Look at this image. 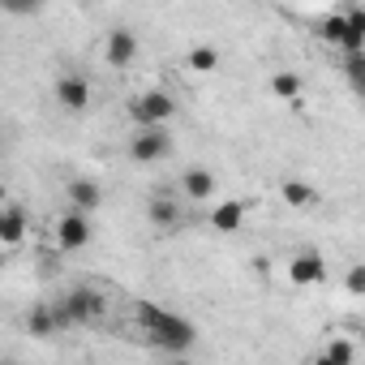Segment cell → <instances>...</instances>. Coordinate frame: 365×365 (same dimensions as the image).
Masks as SVG:
<instances>
[{
    "mask_svg": "<svg viewBox=\"0 0 365 365\" xmlns=\"http://www.w3.org/2000/svg\"><path fill=\"white\" fill-rule=\"evenodd\" d=\"M322 361H331V365H348V361H356V348H352L348 339H331V344L322 348Z\"/></svg>",
    "mask_w": 365,
    "mask_h": 365,
    "instance_id": "ffe728a7",
    "label": "cell"
},
{
    "mask_svg": "<svg viewBox=\"0 0 365 365\" xmlns=\"http://www.w3.org/2000/svg\"><path fill=\"white\" fill-rule=\"evenodd\" d=\"M344 288H348L352 297H365V262H356V267L344 275Z\"/></svg>",
    "mask_w": 365,
    "mask_h": 365,
    "instance_id": "7402d4cb",
    "label": "cell"
},
{
    "mask_svg": "<svg viewBox=\"0 0 365 365\" xmlns=\"http://www.w3.org/2000/svg\"><path fill=\"white\" fill-rule=\"evenodd\" d=\"M344 73H348V82L365 95V52H344Z\"/></svg>",
    "mask_w": 365,
    "mask_h": 365,
    "instance_id": "d6986e66",
    "label": "cell"
},
{
    "mask_svg": "<svg viewBox=\"0 0 365 365\" xmlns=\"http://www.w3.org/2000/svg\"><path fill=\"white\" fill-rule=\"evenodd\" d=\"M103 56H108L112 69H129V65L138 61V35L125 31V26H116V31L108 35V43H103Z\"/></svg>",
    "mask_w": 365,
    "mask_h": 365,
    "instance_id": "ba28073f",
    "label": "cell"
},
{
    "mask_svg": "<svg viewBox=\"0 0 365 365\" xmlns=\"http://www.w3.org/2000/svg\"><path fill=\"white\" fill-rule=\"evenodd\" d=\"M129 116L138 129L142 125H168L176 116V99L168 91H142L138 99H129Z\"/></svg>",
    "mask_w": 365,
    "mask_h": 365,
    "instance_id": "3957f363",
    "label": "cell"
},
{
    "mask_svg": "<svg viewBox=\"0 0 365 365\" xmlns=\"http://www.w3.org/2000/svg\"><path fill=\"white\" fill-rule=\"evenodd\" d=\"M279 198H284L288 207H297V211L318 207V190L309 185V180H284V185H279Z\"/></svg>",
    "mask_w": 365,
    "mask_h": 365,
    "instance_id": "5bb4252c",
    "label": "cell"
},
{
    "mask_svg": "<svg viewBox=\"0 0 365 365\" xmlns=\"http://www.w3.org/2000/svg\"><path fill=\"white\" fill-rule=\"evenodd\" d=\"M26 331H31L35 339H48V335H56V331H61V322H56V309H52V305H35V309L26 314Z\"/></svg>",
    "mask_w": 365,
    "mask_h": 365,
    "instance_id": "2e32d148",
    "label": "cell"
},
{
    "mask_svg": "<svg viewBox=\"0 0 365 365\" xmlns=\"http://www.w3.org/2000/svg\"><path fill=\"white\" fill-rule=\"evenodd\" d=\"M0 5H5V14H14V18H31V14L43 9V0H0Z\"/></svg>",
    "mask_w": 365,
    "mask_h": 365,
    "instance_id": "44dd1931",
    "label": "cell"
},
{
    "mask_svg": "<svg viewBox=\"0 0 365 365\" xmlns=\"http://www.w3.org/2000/svg\"><path fill=\"white\" fill-rule=\"evenodd\" d=\"M318 35H322L331 48H339V52H365V35L348 22V14H331V18H322V22H318Z\"/></svg>",
    "mask_w": 365,
    "mask_h": 365,
    "instance_id": "5b68a950",
    "label": "cell"
},
{
    "mask_svg": "<svg viewBox=\"0 0 365 365\" xmlns=\"http://www.w3.org/2000/svg\"><path fill=\"white\" fill-rule=\"evenodd\" d=\"M180 194H185L190 202H207L215 194V172L207 168H190L185 176H180Z\"/></svg>",
    "mask_w": 365,
    "mask_h": 365,
    "instance_id": "7c38bea8",
    "label": "cell"
},
{
    "mask_svg": "<svg viewBox=\"0 0 365 365\" xmlns=\"http://www.w3.org/2000/svg\"><path fill=\"white\" fill-rule=\"evenodd\" d=\"M190 69H198V73H211V69H220V52H215L211 43H198V48L190 52Z\"/></svg>",
    "mask_w": 365,
    "mask_h": 365,
    "instance_id": "ac0fdd59",
    "label": "cell"
},
{
    "mask_svg": "<svg viewBox=\"0 0 365 365\" xmlns=\"http://www.w3.org/2000/svg\"><path fill=\"white\" fill-rule=\"evenodd\" d=\"M65 198H69V207H78V211H99L103 207V185L99 180H91V176H73L69 185H65Z\"/></svg>",
    "mask_w": 365,
    "mask_h": 365,
    "instance_id": "9c48e42d",
    "label": "cell"
},
{
    "mask_svg": "<svg viewBox=\"0 0 365 365\" xmlns=\"http://www.w3.org/2000/svg\"><path fill=\"white\" fill-rule=\"evenodd\" d=\"M56 241H61V250H82L86 241H91V215L86 211H78V207H69L61 220H56Z\"/></svg>",
    "mask_w": 365,
    "mask_h": 365,
    "instance_id": "8992f818",
    "label": "cell"
},
{
    "mask_svg": "<svg viewBox=\"0 0 365 365\" xmlns=\"http://www.w3.org/2000/svg\"><path fill=\"white\" fill-rule=\"evenodd\" d=\"M56 103H61L65 112H82V108L91 103V82L78 78V73H65V78L56 82Z\"/></svg>",
    "mask_w": 365,
    "mask_h": 365,
    "instance_id": "30bf717a",
    "label": "cell"
},
{
    "mask_svg": "<svg viewBox=\"0 0 365 365\" xmlns=\"http://www.w3.org/2000/svg\"><path fill=\"white\" fill-rule=\"evenodd\" d=\"M168 155H172V138L163 133V125H142L129 138V159L133 163H159Z\"/></svg>",
    "mask_w": 365,
    "mask_h": 365,
    "instance_id": "277c9868",
    "label": "cell"
},
{
    "mask_svg": "<svg viewBox=\"0 0 365 365\" xmlns=\"http://www.w3.org/2000/svg\"><path fill=\"white\" fill-rule=\"evenodd\" d=\"M138 322H142V331L163 348V352H172V356H180V352H190L194 344H198V331H194V322L190 318H180V314H168V309H159V305H138Z\"/></svg>",
    "mask_w": 365,
    "mask_h": 365,
    "instance_id": "6da1fadb",
    "label": "cell"
},
{
    "mask_svg": "<svg viewBox=\"0 0 365 365\" xmlns=\"http://www.w3.org/2000/svg\"><path fill=\"white\" fill-rule=\"evenodd\" d=\"M146 215H150V224H155L159 232H176V228H180V207H176L172 194H155L150 207H146Z\"/></svg>",
    "mask_w": 365,
    "mask_h": 365,
    "instance_id": "8fae6325",
    "label": "cell"
},
{
    "mask_svg": "<svg viewBox=\"0 0 365 365\" xmlns=\"http://www.w3.org/2000/svg\"><path fill=\"white\" fill-rule=\"evenodd\" d=\"M288 279H292L297 288L322 284V279H327V262H322V254H318V250H301V254H292V262H288Z\"/></svg>",
    "mask_w": 365,
    "mask_h": 365,
    "instance_id": "52a82bcc",
    "label": "cell"
},
{
    "mask_svg": "<svg viewBox=\"0 0 365 365\" xmlns=\"http://www.w3.org/2000/svg\"><path fill=\"white\" fill-rule=\"evenodd\" d=\"M241 224H245V202H237V198H232V202H220V207L211 211V228L224 232V237L237 232Z\"/></svg>",
    "mask_w": 365,
    "mask_h": 365,
    "instance_id": "9a60e30c",
    "label": "cell"
},
{
    "mask_svg": "<svg viewBox=\"0 0 365 365\" xmlns=\"http://www.w3.org/2000/svg\"><path fill=\"white\" fill-rule=\"evenodd\" d=\"M52 309H56V322H61V331H65V327L99 322V318L108 314V301H103L99 292H91V288H73V292H65Z\"/></svg>",
    "mask_w": 365,
    "mask_h": 365,
    "instance_id": "7a4b0ae2",
    "label": "cell"
},
{
    "mask_svg": "<svg viewBox=\"0 0 365 365\" xmlns=\"http://www.w3.org/2000/svg\"><path fill=\"white\" fill-rule=\"evenodd\" d=\"M22 237H26V211H22L18 202H9L5 211H0V245L14 250Z\"/></svg>",
    "mask_w": 365,
    "mask_h": 365,
    "instance_id": "4fadbf2b",
    "label": "cell"
},
{
    "mask_svg": "<svg viewBox=\"0 0 365 365\" xmlns=\"http://www.w3.org/2000/svg\"><path fill=\"white\" fill-rule=\"evenodd\" d=\"M301 91H305L301 73H288V69L271 73V95H275V99H288V103H297V99H301Z\"/></svg>",
    "mask_w": 365,
    "mask_h": 365,
    "instance_id": "e0dca14e",
    "label": "cell"
}]
</instances>
